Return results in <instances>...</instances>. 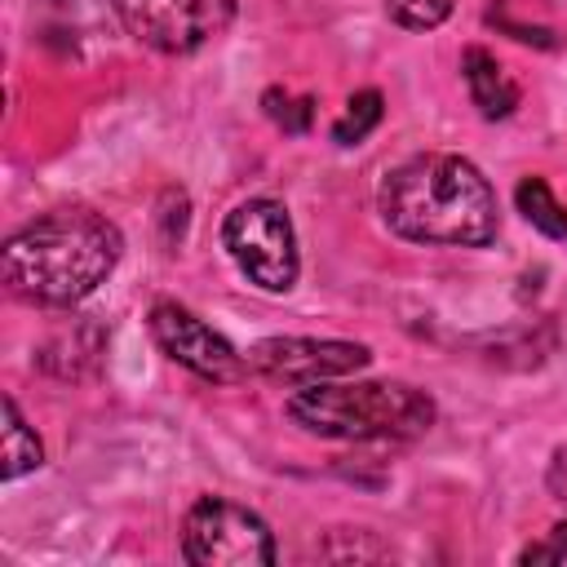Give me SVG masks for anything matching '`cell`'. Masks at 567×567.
Returning a JSON list of instances; mask_svg holds the SVG:
<instances>
[{
  "label": "cell",
  "mask_w": 567,
  "mask_h": 567,
  "mask_svg": "<svg viewBox=\"0 0 567 567\" xmlns=\"http://www.w3.org/2000/svg\"><path fill=\"white\" fill-rule=\"evenodd\" d=\"M381 221L412 244L487 248L501 230L492 182L461 155H412L377 190Z\"/></svg>",
  "instance_id": "6da1fadb"
},
{
  "label": "cell",
  "mask_w": 567,
  "mask_h": 567,
  "mask_svg": "<svg viewBox=\"0 0 567 567\" xmlns=\"http://www.w3.org/2000/svg\"><path fill=\"white\" fill-rule=\"evenodd\" d=\"M182 558L190 567H270L275 536L248 505L199 496L182 523Z\"/></svg>",
  "instance_id": "5b68a950"
},
{
  "label": "cell",
  "mask_w": 567,
  "mask_h": 567,
  "mask_svg": "<svg viewBox=\"0 0 567 567\" xmlns=\"http://www.w3.org/2000/svg\"><path fill=\"white\" fill-rule=\"evenodd\" d=\"M381 111H385L381 93H377V89H359V93L346 102L341 120L332 124V142H341V146H359V142L381 124Z\"/></svg>",
  "instance_id": "7c38bea8"
},
{
  "label": "cell",
  "mask_w": 567,
  "mask_h": 567,
  "mask_svg": "<svg viewBox=\"0 0 567 567\" xmlns=\"http://www.w3.org/2000/svg\"><path fill=\"white\" fill-rule=\"evenodd\" d=\"M221 244L239 275L257 284L261 292H288L297 284L301 257H297V235L292 217L279 199H244L226 213L221 221Z\"/></svg>",
  "instance_id": "277c9868"
},
{
  "label": "cell",
  "mask_w": 567,
  "mask_h": 567,
  "mask_svg": "<svg viewBox=\"0 0 567 567\" xmlns=\"http://www.w3.org/2000/svg\"><path fill=\"white\" fill-rule=\"evenodd\" d=\"M151 337L173 363H182L186 372H195L204 381H239L248 372V359L221 332H213L199 315H190L177 301L151 306Z\"/></svg>",
  "instance_id": "ba28073f"
},
{
  "label": "cell",
  "mask_w": 567,
  "mask_h": 567,
  "mask_svg": "<svg viewBox=\"0 0 567 567\" xmlns=\"http://www.w3.org/2000/svg\"><path fill=\"white\" fill-rule=\"evenodd\" d=\"M452 4L456 0H385V13L408 31H430L452 13Z\"/></svg>",
  "instance_id": "4fadbf2b"
},
{
  "label": "cell",
  "mask_w": 567,
  "mask_h": 567,
  "mask_svg": "<svg viewBox=\"0 0 567 567\" xmlns=\"http://www.w3.org/2000/svg\"><path fill=\"white\" fill-rule=\"evenodd\" d=\"M248 372L284 385H315L337 381L350 372H363L372 363V350L359 341H319V337H266L248 354Z\"/></svg>",
  "instance_id": "52a82bcc"
},
{
  "label": "cell",
  "mask_w": 567,
  "mask_h": 567,
  "mask_svg": "<svg viewBox=\"0 0 567 567\" xmlns=\"http://www.w3.org/2000/svg\"><path fill=\"white\" fill-rule=\"evenodd\" d=\"M518 563H567V523L549 527V532H545V540H536V545L518 549Z\"/></svg>",
  "instance_id": "5bb4252c"
},
{
  "label": "cell",
  "mask_w": 567,
  "mask_h": 567,
  "mask_svg": "<svg viewBox=\"0 0 567 567\" xmlns=\"http://www.w3.org/2000/svg\"><path fill=\"white\" fill-rule=\"evenodd\" d=\"M0 412H4V447H0V478H4V483H13V478H22V474L40 470V461H44V447H40L35 430H31L27 421H22V412H18V403H13V399H4V403H0Z\"/></svg>",
  "instance_id": "30bf717a"
},
{
  "label": "cell",
  "mask_w": 567,
  "mask_h": 567,
  "mask_svg": "<svg viewBox=\"0 0 567 567\" xmlns=\"http://www.w3.org/2000/svg\"><path fill=\"white\" fill-rule=\"evenodd\" d=\"M288 416L319 439H416L434 425V399L408 381H315L288 399Z\"/></svg>",
  "instance_id": "3957f363"
},
{
  "label": "cell",
  "mask_w": 567,
  "mask_h": 567,
  "mask_svg": "<svg viewBox=\"0 0 567 567\" xmlns=\"http://www.w3.org/2000/svg\"><path fill=\"white\" fill-rule=\"evenodd\" d=\"M514 204H518V213H523L540 235L567 239V208L554 199V190H549L545 177H523L518 190H514Z\"/></svg>",
  "instance_id": "8fae6325"
},
{
  "label": "cell",
  "mask_w": 567,
  "mask_h": 567,
  "mask_svg": "<svg viewBox=\"0 0 567 567\" xmlns=\"http://www.w3.org/2000/svg\"><path fill=\"white\" fill-rule=\"evenodd\" d=\"M115 13L146 49L195 53L230 27L235 0H115Z\"/></svg>",
  "instance_id": "8992f818"
},
{
  "label": "cell",
  "mask_w": 567,
  "mask_h": 567,
  "mask_svg": "<svg viewBox=\"0 0 567 567\" xmlns=\"http://www.w3.org/2000/svg\"><path fill=\"white\" fill-rule=\"evenodd\" d=\"M461 71H465L470 97H474V106H478L483 120H505V115L518 106V84H514L509 71L496 62V53L470 44L465 58H461Z\"/></svg>",
  "instance_id": "9c48e42d"
},
{
  "label": "cell",
  "mask_w": 567,
  "mask_h": 567,
  "mask_svg": "<svg viewBox=\"0 0 567 567\" xmlns=\"http://www.w3.org/2000/svg\"><path fill=\"white\" fill-rule=\"evenodd\" d=\"M545 487H549V496H554V501H563V505H567V443H563V447L549 456Z\"/></svg>",
  "instance_id": "9a60e30c"
},
{
  "label": "cell",
  "mask_w": 567,
  "mask_h": 567,
  "mask_svg": "<svg viewBox=\"0 0 567 567\" xmlns=\"http://www.w3.org/2000/svg\"><path fill=\"white\" fill-rule=\"evenodd\" d=\"M120 230L93 208H53L4 239V288L27 306H75L120 261Z\"/></svg>",
  "instance_id": "7a4b0ae2"
}]
</instances>
